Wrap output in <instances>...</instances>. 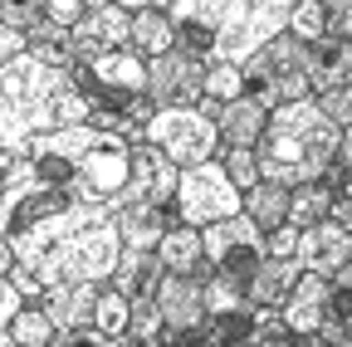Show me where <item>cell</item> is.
<instances>
[{
  "instance_id": "6da1fadb",
  "label": "cell",
  "mask_w": 352,
  "mask_h": 347,
  "mask_svg": "<svg viewBox=\"0 0 352 347\" xmlns=\"http://www.w3.org/2000/svg\"><path fill=\"white\" fill-rule=\"evenodd\" d=\"M6 245L15 249V269L39 279L44 289L108 284L118 259H122L118 215H108L103 205H83V201H69L64 210L6 235Z\"/></svg>"
},
{
  "instance_id": "7a4b0ae2",
  "label": "cell",
  "mask_w": 352,
  "mask_h": 347,
  "mask_svg": "<svg viewBox=\"0 0 352 347\" xmlns=\"http://www.w3.org/2000/svg\"><path fill=\"white\" fill-rule=\"evenodd\" d=\"M94 122V103L78 93L69 69H54L34 54L0 64V142L6 152H25L44 133Z\"/></svg>"
},
{
  "instance_id": "3957f363",
  "label": "cell",
  "mask_w": 352,
  "mask_h": 347,
  "mask_svg": "<svg viewBox=\"0 0 352 347\" xmlns=\"http://www.w3.org/2000/svg\"><path fill=\"white\" fill-rule=\"evenodd\" d=\"M338 147H342V127L318 108V98H303L270 113V127H264L254 152L264 181H279L294 191L303 181H328L338 166Z\"/></svg>"
},
{
  "instance_id": "277c9868",
  "label": "cell",
  "mask_w": 352,
  "mask_h": 347,
  "mask_svg": "<svg viewBox=\"0 0 352 347\" xmlns=\"http://www.w3.org/2000/svg\"><path fill=\"white\" fill-rule=\"evenodd\" d=\"M245 69V93L264 108H284V103H303L314 98V78H308V45L294 34L270 39L254 59L240 64Z\"/></svg>"
},
{
  "instance_id": "5b68a950",
  "label": "cell",
  "mask_w": 352,
  "mask_h": 347,
  "mask_svg": "<svg viewBox=\"0 0 352 347\" xmlns=\"http://www.w3.org/2000/svg\"><path fill=\"white\" fill-rule=\"evenodd\" d=\"M294 10H298V0H230L220 25H215V54L210 59H226V64L254 59L270 39L289 34Z\"/></svg>"
},
{
  "instance_id": "8992f818",
  "label": "cell",
  "mask_w": 352,
  "mask_h": 347,
  "mask_svg": "<svg viewBox=\"0 0 352 347\" xmlns=\"http://www.w3.org/2000/svg\"><path fill=\"white\" fill-rule=\"evenodd\" d=\"M74 83L78 93L108 113H127L138 98H147V83H152V64L132 49H113V54H98V59H78L74 69Z\"/></svg>"
},
{
  "instance_id": "52a82bcc",
  "label": "cell",
  "mask_w": 352,
  "mask_h": 347,
  "mask_svg": "<svg viewBox=\"0 0 352 347\" xmlns=\"http://www.w3.org/2000/svg\"><path fill=\"white\" fill-rule=\"evenodd\" d=\"M230 215H245V191L230 181L226 161H201V166H186L182 171V191H176V221L182 225H196V230H210Z\"/></svg>"
},
{
  "instance_id": "ba28073f",
  "label": "cell",
  "mask_w": 352,
  "mask_h": 347,
  "mask_svg": "<svg viewBox=\"0 0 352 347\" xmlns=\"http://www.w3.org/2000/svg\"><path fill=\"white\" fill-rule=\"evenodd\" d=\"M147 142L157 152H166L176 166H201L220 157V122L206 117L201 108H157V117L147 122Z\"/></svg>"
},
{
  "instance_id": "9c48e42d",
  "label": "cell",
  "mask_w": 352,
  "mask_h": 347,
  "mask_svg": "<svg viewBox=\"0 0 352 347\" xmlns=\"http://www.w3.org/2000/svg\"><path fill=\"white\" fill-rule=\"evenodd\" d=\"M201 235H206V265L220 279L240 284V289H250V274L270 259V235H264L250 215H230V221H220Z\"/></svg>"
},
{
  "instance_id": "30bf717a",
  "label": "cell",
  "mask_w": 352,
  "mask_h": 347,
  "mask_svg": "<svg viewBox=\"0 0 352 347\" xmlns=\"http://www.w3.org/2000/svg\"><path fill=\"white\" fill-rule=\"evenodd\" d=\"M206 74H210V59L191 54L176 45L171 54L152 59V83H147V98L157 108H196L206 98Z\"/></svg>"
},
{
  "instance_id": "8fae6325",
  "label": "cell",
  "mask_w": 352,
  "mask_h": 347,
  "mask_svg": "<svg viewBox=\"0 0 352 347\" xmlns=\"http://www.w3.org/2000/svg\"><path fill=\"white\" fill-rule=\"evenodd\" d=\"M157 303H162L166 328L182 333V337H201L206 323H210V309H206V279H201V274H166L162 289H157Z\"/></svg>"
},
{
  "instance_id": "7c38bea8",
  "label": "cell",
  "mask_w": 352,
  "mask_h": 347,
  "mask_svg": "<svg viewBox=\"0 0 352 347\" xmlns=\"http://www.w3.org/2000/svg\"><path fill=\"white\" fill-rule=\"evenodd\" d=\"M132 39V10L127 5H103V10H88L78 25H74V49L78 59H98V54H113V49H127Z\"/></svg>"
},
{
  "instance_id": "4fadbf2b",
  "label": "cell",
  "mask_w": 352,
  "mask_h": 347,
  "mask_svg": "<svg viewBox=\"0 0 352 347\" xmlns=\"http://www.w3.org/2000/svg\"><path fill=\"white\" fill-rule=\"evenodd\" d=\"M279 313H284L294 337H314L333 318V279L328 274H298V284H294V293Z\"/></svg>"
},
{
  "instance_id": "5bb4252c",
  "label": "cell",
  "mask_w": 352,
  "mask_h": 347,
  "mask_svg": "<svg viewBox=\"0 0 352 347\" xmlns=\"http://www.w3.org/2000/svg\"><path fill=\"white\" fill-rule=\"evenodd\" d=\"M298 269L303 274H338L342 265H352V230H342L338 221H323V225H308L298 235Z\"/></svg>"
},
{
  "instance_id": "9a60e30c",
  "label": "cell",
  "mask_w": 352,
  "mask_h": 347,
  "mask_svg": "<svg viewBox=\"0 0 352 347\" xmlns=\"http://www.w3.org/2000/svg\"><path fill=\"white\" fill-rule=\"evenodd\" d=\"M98 293H103V284H54V289H44L39 303L59 333H88L98 313Z\"/></svg>"
},
{
  "instance_id": "2e32d148",
  "label": "cell",
  "mask_w": 352,
  "mask_h": 347,
  "mask_svg": "<svg viewBox=\"0 0 352 347\" xmlns=\"http://www.w3.org/2000/svg\"><path fill=\"white\" fill-rule=\"evenodd\" d=\"M138 191L147 205L176 210V191H182V166L166 152H157L152 142H138Z\"/></svg>"
},
{
  "instance_id": "e0dca14e",
  "label": "cell",
  "mask_w": 352,
  "mask_h": 347,
  "mask_svg": "<svg viewBox=\"0 0 352 347\" xmlns=\"http://www.w3.org/2000/svg\"><path fill=\"white\" fill-rule=\"evenodd\" d=\"M171 225H182L176 221V210H162V205H127L118 210V235H122V249H157L166 240Z\"/></svg>"
},
{
  "instance_id": "ac0fdd59",
  "label": "cell",
  "mask_w": 352,
  "mask_h": 347,
  "mask_svg": "<svg viewBox=\"0 0 352 347\" xmlns=\"http://www.w3.org/2000/svg\"><path fill=\"white\" fill-rule=\"evenodd\" d=\"M162 279H166V265L157 259V249H122L108 284L118 293H127V298H152L162 289Z\"/></svg>"
},
{
  "instance_id": "d6986e66",
  "label": "cell",
  "mask_w": 352,
  "mask_h": 347,
  "mask_svg": "<svg viewBox=\"0 0 352 347\" xmlns=\"http://www.w3.org/2000/svg\"><path fill=\"white\" fill-rule=\"evenodd\" d=\"M298 274H303L298 259H264V265L250 274V289H245L250 309H284L294 284H298Z\"/></svg>"
},
{
  "instance_id": "ffe728a7",
  "label": "cell",
  "mask_w": 352,
  "mask_h": 347,
  "mask_svg": "<svg viewBox=\"0 0 352 347\" xmlns=\"http://www.w3.org/2000/svg\"><path fill=\"white\" fill-rule=\"evenodd\" d=\"M264 127H270V108L254 103L250 93L220 108V142L226 147H259Z\"/></svg>"
},
{
  "instance_id": "44dd1931",
  "label": "cell",
  "mask_w": 352,
  "mask_h": 347,
  "mask_svg": "<svg viewBox=\"0 0 352 347\" xmlns=\"http://www.w3.org/2000/svg\"><path fill=\"white\" fill-rule=\"evenodd\" d=\"M352 74V39H318L308 45V78H314V98L328 89H342Z\"/></svg>"
},
{
  "instance_id": "7402d4cb",
  "label": "cell",
  "mask_w": 352,
  "mask_h": 347,
  "mask_svg": "<svg viewBox=\"0 0 352 347\" xmlns=\"http://www.w3.org/2000/svg\"><path fill=\"white\" fill-rule=\"evenodd\" d=\"M157 259L166 265V274H206V235L196 225H171L166 240L157 245Z\"/></svg>"
},
{
  "instance_id": "603a6c76",
  "label": "cell",
  "mask_w": 352,
  "mask_h": 347,
  "mask_svg": "<svg viewBox=\"0 0 352 347\" xmlns=\"http://www.w3.org/2000/svg\"><path fill=\"white\" fill-rule=\"evenodd\" d=\"M132 54H142L147 64L176 49V25L166 10H132V39H127Z\"/></svg>"
},
{
  "instance_id": "cb8c5ba5",
  "label": "cell",
  "mask_w": 352,
  "mask_h": 347,
  "mask_svg": "<svg viewBox=\"0 0 352 347\" xmlns=\"http://www.w3.org/2000/svg\"><path fill=\"white\" fill-rule=\"evenodd\" d=\"M289 186H279V181H259L254 191H245V215L270 235V230H279V225H289Z\"/></svg>"
},
{
  "instance_id": "d4e9b609",
  "label": "cell",
  "mask_w": 352,
  "mask_h": 347,
  "mask_svg": "<svg viewBox=\"0 0 352 347\" xmlns=\"http://www.w3.org/2000/svg\"><path fill=\"white\" fill-rule=\"evenodd\" d=\"M30 54L44 59V64H54V69H74L78 64V49H74V30L54 25V20H39L30 30Z\"/></svg>"
},
{
  "instance_id": "484cf974",
  "label": "cell",
  "mask_w": 352,
  "mask_h": 347,
  "mask_svg": "<svg viewBox=\"0 0 352 347\" xmlns=\"http://www.w3.org/2000/svg\"><path fill=\"white\" fill-rule=\"evenodd\" d=\"M323 221H333V186L328 181L294 186V196H289V225L308 230V225H323Z\"/></svg>"
},
{
  "instance_id": "4316f807",
  "label": "cell",
  "mask_w": 352,
  "mask_h": 347,
  "mask_svg": "<svg viewBox=\"0 0 352 347\" xmlns=\"http://www.w3.org/2000/svg\"><path fill=\"white\" fill-rule=\"evenodd\" d=\"M0 333H10L20 347H54V337H59L54 318L44 313V303H25V313H20L10 328H0Z\"/></svg>"
},
{
  "instance_id": "83f0119b",
  "label": "cell",
  "mask_w": 352,
  "mask_h": 347,
  "mask_svg": "<svg viewBox=\"0 0 352 347\" xmlns=\"http://www.w3.org/2000/svg\"><path fill=\"white\" fill-rule=\"evenodd\" d=\"M127 323H132V298H127V293H118L113 284H103V293H98V313H94V328H98L103 337H127Z\"/></svg>"
},
{
  "instance_id": "f1b7e54d",
  "label": "cell",
  "mask_w": 352,
  "mask_h": 347,
  "mask_svg": "<svg viewBox=\"0 0 352 347\" xmlns=\"http://www.w3.org/2000/svg\"><path fill=\"white\" fill-rule=\"evenodd\" d=\"M289 34L303 39V45L328 39V0H298V10H294V20H289Z\"/></svg>"
},
{
  "instance_id": "f546056e",
  "label": "cell",
  "mask_w": 352,
  "mask_h": 347,
  "mask_svg": "<svg viewBox=\"0 0 352 347\" xmlns=\"http://www.w3.org/2000/svg\"><path fill=\"white\" fill-rule=\"evenodd\" d=\"M206 98H215V103H235V98H245V69H240V64H226V59H210Z\"/></svg>"
},
{
  "instance_id": "4dcf8cb0",
  "label": "cell",
  "mask_w": 352,
  "mask_h": 347,
  "mask_svg": "<svg viewBox=\"0 0 352 347\" xmlns=\"http://www.w3.org/2000/svg\"><path fill=\"white\" fill-rule=\"evenodd\" d=\"M220 161H226L230 181H235L240 191H254V186L264 181V171H259V152H254V147H220Z\"/></svg>"
},
{
  "instance_id": "1f68e13d",
  "label": "cell",
  "mask_w": 352,
  "mask_h": 347,
  "mask_svg": "<svg viewBox=\"0 0 352 347\" xmlns=\"http://www.w3.org/2000/svg\"><path fill=\"white\" fill-rule=\"evenodd\" d=\"M166 333V318H162V303H157V293L152 298H132V323H127V337H138L142 347L152 342V337H162Z\"/></svg>"
},
{
  "instance_id": "d6a6232c",
  "label": "cell",
  "mask_w": 352,
  "mask_h": 347,
  "mask_svg": "<svg viewBox=\"0 0 352 347\" xmlns=\"http://www.w3.org/2000/svg\"><path fill=\"white\" fill-rule=\"evenodd\" d=\"M39 20H50V0H0V25L34 30Z\"/></svg>"
},
{
  "instance_id": "836d02e7",
  "label": "cell",
  "mask_w": 352,
  "mask_h": 347,
  "mask_svg": "<svg viewBox=\"0 0 352 347\" xmlns=\"http://www.w3.org/2000/svg\"><path fill=\"white\" fill-rule=\"evenodd\" d=\"M318 108L342 127V133H347V127H352V89H347V83H342V89H328V93H318Z\"/></svg>"
},
{
  "instance_id": "e575fe53",
  "label": "cell",
  "mask_w": 352,
  "mask_h": 347,
  "mask_svg": "<svg viewBox=\"0 0 352 347\" xmlns=\"http://www.w3.org/2000/svg\"><path fill=\"white\" fill-rule=\"evenodd\" d=\"M25 303H30V298H25L10 279H0V328H10V323L25 313Z\"/></svg>"
},
{
  "instance_id": "d590c367",
  "label": "cell",
  "mask_w": 352,
  "mask_h": 347,
  "mask_svg": "<svg viewBox=\"0 0 352 347\" xmlns=\"http://www.w3.org/2000/svg\"><path fill=\"white\" fill-rule=\"evenodd\" d=\"M328 39H352V0H328Z\"/></svg>"
},
{
  "instance_id": "8d00e7d4",
  "label": "cell",
  "mask_w": 352,
  "mask_h": 347,
  "mask_svg": "<svg viewBox=\"0 0 352 347\" xmlns=\"http://www.w3.org/2000/svg\"><path fill=\"white\" fill-rule=\"evenodd\" d=\"M298 225H279V230H270V259H294L298 254Z\"/></svg>"
},
{
  "instance_id": "74e56055",
  "label": "cell",
  "mask_w": 352,
  "mask_h": 347,
  "mask_svg": "<svg viewBox=\"0 0 352 347\" xmlns=\"http://www.w3.org/2000/svg\"><path fill=\"white\" fill-rule=\"evenodd\" d=\"M83 15H88L83 0H50V20H54V25H64V30H74Z\"/></svg>"
},
{
  "instance_id": "f35d334b",
  "label": "cell",
  "mask_w": 352,
  "mask_h": 347,
  "mask_svg": "<svg viewBox=\"0 0 352 347\" xmlns=\"http://www.w3.org/2000/svg\"><path fill=\"white\" fill-rule=\"evenodd\" d=\"M333 171H352V127L342 133V147H338V166Z\"/></svg>"
},
{
  "instance_id": "ab89813d",
  "label": "cell",
  "mask_w": 352,
  "mask_h": 347,
  "mask_svg": "<svg viewBox=\"0 0 352 347\" xmlns=\"http://www.w3.org/2000/svg\"><path fill=\"white\" fill-rule=\"evenodd\" d=\"M118 5H127V10H166L171 0H118Z\"/></svg>"
},
{
  "instance_id": "60d3db41",
  "label": "cell",
  "mask_w": 352,
  "mask_h": 347,
  "mask_svg": "<svg viewBox=\"0 0 352 347\" xmlns=\"http://www.w3.org/2000/svg\"><path fill=\"white\" fill-rule=\"evenodd\" d=\"M333 289H352V265H342V269L333 274Z\"/></svg>"
},
{
  "instance_id": "b9f144b4",
  "label": "cell",
  "mask_w": 352,
  "mask_h": 347,
  "mask_svg": "<svg viewBox=\"0 0 352 347\" xmlns=\"http://www.w3.org/2000/svg\"><path fill=\"white\" fill-rule=\"evenodd\" d=\"M83 5H88V10H103V5H113V0H83Z\"/></svg>"
},
{
  "instance_id": "7bdbcfd3",
  "label": "cell",
  "mask_w": 352,
  "mask_h": 347,
  "mask_svg": "<svg viewBox=\"0 0 352 347\" xmlns=\"http://www.w3.org/2000/svg\"><path fill=\"white\" fill-rule=\"evenodd\" d=\"M347 89H352V74H347Z\"/></svg>"
},
{
  "instance_id": "ee69618b",
  "label": "cell",
  "mask_w": 352,
  "mask_h": 347,
  "mask_svg": "<svg viewBox=\"0 0 352 347\" xmlns=\"http://www.w3.org/2000/svg\"><path fill=\"white\" fill-rule=\"evenodd\" d=\"M347 333H352V328H347Z\"/></svg>"
}]
</instances>
